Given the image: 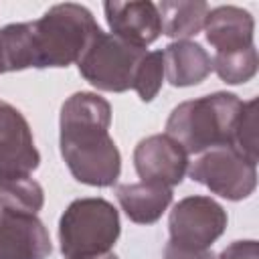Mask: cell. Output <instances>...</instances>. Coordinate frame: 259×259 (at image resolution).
I'll return each mask as SVG.
<instances>
[{
    "instance_id": "cell-6",
    "label": "cell",
    "mask_w": 259,
    "mask_h": 259,
    "mask_svg": "<svg viewBox=\"0 0 259 259\" xmlns=\"http://www.w3.org/2000/svg\"><path fill=\"white\" fill-rule=\"evenodd\" d=\"M186 174L192 182L231 202L249 198L257 188V164L243 158L229 144L198 154L188 164Z\"/></svg>"
},
{
    "instance_id": "cell-21",
    "label": "cell",
    "mask_w": 259,
    "mask_h": 259,
    "mask_svg": "<svg viewBox=\"0 0 259 259\" xmlns=\"http://www.w3.org/2000/svg\"><path fill=\"white\" fill-rule=\"evenodd\" d=\"M162 253H164V259H217V255L210 249H190V247L176 245L172 241L164 245Z\"/></svg>"
},
{
    "instance_id": "cell-10",
    "label": "cell",
    "mask_w": 259,
    "mask_h": 259,
    "mask_svg": "<svg viewBox=\"0 0 259 259\" xmlns=\"http://www.w3.org/2000/svg\"><path fill=\"white\" fill-rule=\"evenodd\" d=\"M51 235L36 214L0 210V259H49Z\"/></svg>"
},
{
    "instance_id": "cell-5",
    "label": "cell",
    "mask_w": 259,
    "mask_h": 259,
    "mask_svg": "<svg viewBox=\"0 0 259 259\" xmlns=\"http://www.w3.org/2000/svg\"><path fill=\"white\" fill-rule=\"evenodd\" d=\"M144 55L146 49L134 47L111 32L101 30L77 61V69L97 91L123 93L132 89L136 69Z\"/></svg>"
},
{
    "instance_id": "cell-19",
    "label": "cell",
    "mask_w": 259,
    "mask_h": 259,
    "mask_svg": "<svg viewBox=\"0 0 259 259\" xmlns=\"http://www.w3.org/2000/svg\"><path fill=\"white\" fill-rule=\"evenodd\" d=\"M162 83H164V57H162V51H146V55L142 57V61H140V65L136 69V77H134L132 89L138 93V97L144 103H150L160 93Z\"/></svg>"
},
{
    "instance_id": "cell-11",
    "label": "cell",
    "mask_w": 259,
    "mask_h": 259,
    "mask_svg": "<svg viewBox=\"0 0 259 259\" xmlns=\"http://www.w3.org/2000/svg\"><path fill=\"white\" fill-rule=\"evenodd\" d=\"M103 14L111 34L134 47L148 49L162 34L158 6L150 0L105 2Z\"/></svg>"
},
{
    "instance_id": "cell-1",
    "label": "cell",
    "mask_w": 259,
    "mask_h": 259,
    "mask_svg": "<svg viewBox=\"0 0 259 259\" xmlns=\"http://www.w3.org/2000/svg\"><path fill=\"white\" fill-rule=\"evenodd\" d=\"M111 105L93 91L67 97L59 113V150L71 176L87 186L109 188L121 174V154L109 136Z\"/></svg>"
},
{
    "instance_id": "cell-12",
    "label": "cell",
    "mask_w": 259,
    "mask_h": 259,
    "mask_svg": "<svg viewBox=\"0 0 259 259\" xmlns=\"http://www.w3.org/2000/svg\"><path fill=\"white\" fill-rule=\"evenodd\" d=\"M202 30L214 53H229L253 47L255 20L249 10L225 4L208 10Z\"/></svg>"
},
{
    "instance_id": "cell-20",
    "label": "cell",
    "mask_w": 259,
    "mask_h": 259,
    "mask_svg": "<svg viewBox=\"0 0 259 259\" xmlns=\"http://www.w3.org/2000/svg\"><path fill=\"white\" fill-rule=\"evenodd\" d=\"M217 259H259V243L255 239L233 241L227 245Z\"/></svg>"
},
{
    "instance_id": "cell-23",
    "label": "cell",
    "mask_w": 259,
    "mask_h": 259,
    "mask_svg": "<svg viewBox=\"0 0 259 259\" xmlns=\"http://www.w3.org/2000/svg\"><path fill=\"white\" fill-rule=\"evenodd\" d=\"M0 75H4V71H2V63H0Z\"/></svg>"
},
{
    "instance_id": "cell-3",
    "label": "cell",
    "mask_w": 259,
    "mask_h": 259,
    "mask_svg": "<svg viewBox=\"0 0 259 259\" xmlns=\"http://www.w3.org/2000/svg\"><path fill=\"white\" fill-rule=\"evenodd\" d=\"M241 107L243 99L229 91H214L182 101L170 111L166 119V134L176 140L188 156H198L210 148L231 142Z\"/></svg>"
},
{
    "instance_id": "cell-2",
    "label": "cell",
    "mask_w": 259,
    "mask_h": 259,
    "mask_svg": "<svg viewBox=\"0 0 259 259\" xmlns=\"http://www.w3.org/2000/svg\"><path fill=\"white\" fill-rule=\"evenodd\" d=\"M32 45V69H67L77 65L89 42L101 32L91 10L63 2L42 12L40 18L28 20Z\"/></svg>"
},
{
    "instance_id": "cell-14",
    "label": "cell",
    "mask_w": 259,
    "mask_h": 259,
    "mask_svg": "<svg viewBox=\"0 0 259 259\" xmlns=\"http://www.w3.org/2000/svg\"><path fill=\"white\" fill-rule=\"evenodd\" d=\"M172 188L154 182H127L115 186V198L136 225H154L172 204Z\"/></svg>"
},
{
    "instance_id": "cell-7",
    "label": "cell",
    "mask_w": 259,
    "mask_h": 259,
    "mask_svg": "<svg viewBox=\"0 0 259 259\" xmlns=\"http://www.w3.org/2000/svg\"><path fill=\"white\" fill-rule=\"evenodd\" d=\"M227 223V210L214 198L202 194L184 196L170 210L168 241L190 249H210L223 237Z\"/></svg>"
},
{
    "instance_id": "cell-22",
    "label": "cell",
    "mask_w": 259,
    "mask_h": 259,
    "mask_svg": "<svg viewBox=\"0 0 259 259\" xmlns=\"http://www.w3.org/2000/svg\"><path fill=\"white\" fill-rule=\"evenodd\" d=\"M69 259H119L115 253H103V255H87V257H69Z\"/></svg>"
},
{
    "instance_id": "cell-17",
    "label": "cell",
    "mask_w": 259,
    "mask_h": 259,
    "mask_svg": "<svg viewBox=\"0 0 259 259\" xmlns=\"http://www.w3.org/2000/svg\"><path fill=\"white\" fill-rule=\"evenodd\" d=\"M257 67H259V55L255 45L249 49L214 53L212 57V71L227 85H243L251 81L257 75Z\"/></svg>"
},
{
    "instance_id": "cell-18",
    "label": "cell",
    "mask_w": 259,
    "mask_h": 259,
    "mask_svg": "<svg viewBox=\"0 0 259 259\" xmlns=\"http://www.w3.org/2000/svg\"><path fill=\"white\" fill-rule=\"evenodd\" d=\"M259 123H257V99H249L243 101L241 113L235 121L233 134H231V142L229 146H233L243 158H247L249 162L257 164L259 162Z\"/></svg>"
},
{
    "instance_id": "cell-13",
    "label": "cell",
    "mask_w": 259,
    "mask_h": 259,
    "mask_svg": "<svg viewBox=\"0 0 259 259\" xmlns=\"http://www.w3.org/2000/svg\"><path fill=\"white\" fill-rule=\"evenodd\" d=\"M164 79L172 87L200 85L212 73V57L196 40H172L164 51Z\"/></svg>"
},
{
    "instance_id": "cell-16",
    "label": "cell",
    "mask_w": 259,
    "mask_h": 259,
    "mask_svg": "<svg viewBox=\"0 0 259 259\" xmlns=\"http://www.w3.org/2000/svg\"><path fill=\"white\" fill-rule=\"evenodd\" d=\"M45 204V190L32 176L0 180V210L16 214H38Z\"/></svg>"
},
{
    "instance_id": "cell-9",
    "label": "cell",
    "mask_w": 259,
    "mask_h": 259,
    "mask_svg": "<svg viewBox=\"0 0 259 259\" xmlns=\"http://www.w3.org/2000/svg\"><path fill=\"white\" fill-rule=\"evenodd\" d=\"M188 164V154L168 134L142 138L134 150V168L142 182L174 188L184 180Z\"/></svg>"
},
{
    "instance_id": "cell-15",
    "label": "cell",
    "mask_w": 259,
    "mask_h": 259,
    "mask_svg": "<svg viewBox=\"0 0 259 259\" xmlns=\"http://www.w3.org/2000/svg\"><path fill=\"white\" fill-rule=\"evenodd\" d=\"M158 6L162 34L172 40H190L204 28L210 6L204 0H162Z\"/></svg>"
},
{
    "instance_id": "cell-4",
    "label": "cell",
    "mask_w": 259,
    "mask_h": 259,
    "mask_svg": "<svg viewBox=\"0 0 259 259\" xmlns=\"http://www.w3.org/2000/svg\"><path fill=\"white\" fill-rule=\"evenodd\" d=\"M121 233L117 208L101 196L75 198L59 219V249L69 257L103 255Z\"/></svg>"
},
{
    "instance_id": "cell-8",
    "label": "cell",
    "mask_w": 259,
    "mask_h": 259,
    "mask_svg": "<svg viewBox=\"0 0 259 259\" xmlns=\"http://www.w3.org/2000/svg\"><path fill=\"white\" fill-rule=\"evenodd\" d=\"M40 166L32 130L18 107L0 99V180L32 176Z\"/></svg>"
}]
</instances>
